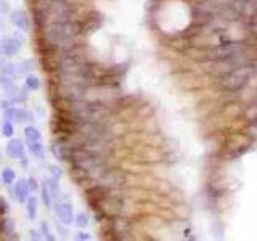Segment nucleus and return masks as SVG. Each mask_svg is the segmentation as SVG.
Segmentation results:
<instances>
[{"mask_svg":"<svg viewBox=\"0 0 257 241\" xmlns=\"http://www.w3.org/2000/svg\"><path fill=\"white\" fill-rule=\"evenodd\" d=\"M40 43L47 52L59 53L66 48L76 45L74 40L79 34V24L73 21H63V23H52L43 27H39Z\"/></svg>","mask_w":257,"mask_h":241,"instance_id":"obj_1","label":"nucleus"},{"mask_svg":"<svg viewBox=\"0 0 257 241\" xmlns=\"http://www.w3.org/2000/svg\"><path fill=\"white\" fill-rule=\"evenodd\" d=\"M32 16L37 27L52 23L73 21L74 8L66 0H36L32 3Z\"/></svg>","mask_w":257,"mask_h":241,"instance_id":"obj_2","label":"nucleus"},{"mask_svg":"<svg viewBox=\"0 0 257 241\" xmlns=\"http://www.w3.org/2000/svg\"><path fill=\"white\" fill-rule=\"evenodd\" d=\"M55 212H57L59 222H61L63 225H71V223H74V209H73V204H71L68 200L59 198L58 201H55Z\"/></svg>","mask_w":257,"mask_h":241,"instance_id":"obj_3","label":"nucleus"},{"mask_svg":"<svg viewBox=\"0 0 257 241\" xmlns=\"http://www.w3.org/2000/svg\"><path fill=\"white\" fill-rule=\"evenodd\" d=\"M0 47H2L5 57L12 58V57H15V55H18L21 52V48H23V42H21L20 37L8 36V37H3L2 39Z\"/></svg>","mask_w":257,"mask_h":241,"instance_id":"obj_4","label":"nucleus"},{"mask_svg":"<svg viewBox=\"0 0 257 241\" xmlns=\"http://www.w3.org/2000/svg\"><path fill=\"white\" fill-rule=\"evenodd\" d=\"M0 233H2L3 240H18V233H16V227L13 219L3 217L0 222Z\"/></svg>","mask_w":257,"mask_h":241,"instance_id":"obj_5","label":"nucleus"},{"mask_svg":"<svg viewBox=\"0 0 257 241\" xmlns=\"http://www.w3.org/2000/svg\"><path fill=\"white\" fill-rule=\"evenodd\" d=\"M10 20H12V24L16 29L23 32L29 29V18H27L26 12H23V10H15V12H12L10 13Z\"/></svg>","mask_w":257,"mask_h":241,"instance_id":"obj_6","label":"nucleus"},{"mask_svg":"<svg viewBox=\"0 0 257 241\" xmlns=\"http://www.w3.org/2000/svg\"><path fill=\"white\" fill-rule=\"evenodd\" d=\"M7 155L12 158V160H23L26 156L24 145L21 143L18 139H12L7 145Z\"/></svg>","mask_w":257,"mask_h":241,"instance_id":"obj_7","label":"nucleus"},{"mask_svg":"<svg viewBox=\"0 0 257 241\" xmlns=\"http://www.w3.org/2000/svg\"><path fill=\"white\" fill-rule=\"evenodd\" d=\"M15 187H13V198H15V201L16 202H26V200L29 198V188H27V183L26 182H23V180H20V182H16V183H13Z\"/></svg>","mask_w":257,"mask_h":241,"instance_id":"obj_8","label":"nucleus"},{"mask_svg":"<svg viewBox=\"0 0 257 241\" xmlns=\"http://www.w3.org/2000/svg\"><path fill=\"white\" fill-rule=\"evenodd\" d=\"M24 139H26V145H29V143H34V141L42 140V134L34 125H27L24 129Z\"/></svg>","mask_w":257,"mask_h":241,"instance_id":"obj_9","label":"nucleus"},{"mask_svg":"<svg viewBox=\"0 0 257 241\" xmlns=\"http://www.w3.org/2000/svg\"><path fill=\"white\" fill-rule=\"evenodd\" d=\"M37 211H39V200H37L36 196H29V198L26 200L27 217H29L31 221H34V219L37 217Z\"/></svg>","mask_w":257,"mask_h":241,"instance_id":"obj_10","label":"nucleus"},{"mask_svg":"<svg viewBox=\"0 0 257 241\" xmlns=\"http://www.w3.org/2000/svg\"><path fill=\"white\" fill-rule=\"evenodd\" d=\"M8 97L13 103H23L26 100V90L23 87L13 85V89L8 92Z\"/></svg>","mask_w":257,"mask_h":241,"instance_id":"obj_11","label":"nucleus"},{"mask_svg":"<svg viewBox=\"0 0 257 241\" xmlns=\"http://www.w3.org/2000/svg\"><path fill=\"white\" fill-rule=\"evenodd\" d=\"M24 85H26L27 90L36 92V90L40 89V79L37 78L36 74H27L26 76V80H24Z\"/></svg>","mask_w":257,"mask_h":241,"instance_id":"obj_12","label":"nucleus"},{"mask_svg":"<svg viewBox=\"0 0 257 241\" xmlns=\"http://www.w3.org/2000/svg\"><path fill=\"white\" fill-rule=\"evenodd\" d=\"M34 69V61L32 60H23L20 64H16V74H27Z\"/></svg>","mask_w":257,"mask_h":241,"instance_id":"obj_13","label":"nucleus"},{"mask_svg":"<svg viewBox=\"0 0 257 241\" xmlns=\"http://www.w3.org/2000/svg\"><path fill=\"white\" fill-rule=\"evenodd\" d=\"M2 182L5 185H8V187L16 182V172L13 171V169H10V167L3 169V171H2Z\"/></svg>","mask_w":257,"mask_h":241,"instance_id":"obj_14","label":"nucleus"},{"mask_svg":"<svg viewBox=\"0 0 257 241\" xmlns=\"http://www.w3.org/2000/svg\"><path fill=\"white\" fill-rule=\"evenodd\" d=\"M0 129H2V135L7 137V139H12L13 134H15V127H13V122L10 119H5L2 120V125H0Z\"/></svg>","mask_w":257,"mask_h":241,"instance_id":"obj_15","label":"nucleus"},{"mask_svg":"<svg viewBox=\"0 0 257 241\" xmlns=\"http://www.w3.org/2000/svg\"><path fill=\"white\" fill-rule=\"evenodd\" d=\"M0 85H2V89L7 92L13 89L15 82H13V76H8V74H0Z\"/></svg>","mask_w":257,"mask_h":241,"instance_id":"obj_16","label":"nucleus"},{"mask_svg":"<svg viewBox=\"0 0 257 241\" xmlns=\"http://www.w3.org/2000/svg\"><path fill=\"white\" fill-rule=\"evenodd\" d=\"M42 201H43V204L50 207L53 204V196L50 193V188L47 187V183H43V187H42Z\"/></svg>","mask_w":257,"mask_h":241,"instance_id":"obj_17","label":"nucleus"},{"mask_svg":"<svg viewBox=\"0 0 257 241\" xmlns=\"http://www.w3.org/2000/svg\"><path fill=\"white\" fill-rule=\"evenodd\" d=\"M40 233H42L43 240H48V241H53L55 240L52 230H50V227H48V223L45 221H42V223H40Z\"/></svg>","mask_w":257,"mask_h":241,"instance_id":"obj_18","label":"nucleus"},{"mask_svg":"<svg viewBox=\"0 0 257 241\" xmlns=\"http://www.w3.org/2000/svg\"><path fill=\"white\" fill-rule=\"evenodd\" d=\"M74 223L78 225L79 228H84L89 225V217H87L85 212H80V214L74 216Z\"/></svg>","mask_w":257,"mask_h":241,"instance_id":"obj_19","label":"nucleus"},{"mask_svg":"<svg viewBox=\"0 0 257 241\" xmlns=\"http://www.w3.org/2000/svg\"><path fill=\"white\" fill-rule=\"evenodd\" d=\"M0 74H8V76H16V64L12 63H7V64H2V69H0Z\"/></svg>","mask_w":257,"mask_h":241,"instance_id":"obj_20","label":"nucleus"},{"mask_svg":"<svg viewBox=\"0 0 257 241\" xmlns=\"http://www.w3.org/2000/svg\"><path fill=\"white\" fill-rule=\"evenodd\" d=\"M27 183V188H29V191H36L37 188H39V183H37V180L34 177H29L26 180Z\"/></svg>","mask_w":257,"mask_h":241,"instance_id":"obj_21","label":"nucleus"},{"mask_svg":"<svg viewBox=\"0 0 257 241\" xmlns=\"http://www.w3.org/2000/svg\"><path fill=\"white\" fill-rule=\"evenodd\" d=\"M8 212V202L3 196H0V216H5Z\"/></svg>","mask_w":257,"mask_h":241,"instance_id":"obj_22","label":"nucleus"},{"mask_svg":"<svg viewBox=\"0 0 257 241\" xmlns=\"http://www.w3.org/2000/svg\"><path fill=\"white\" fill-rule=\"evenodd\" d=\"M50 177H52V179H57V180L61 179V171H59V167L50 166Z\"/></svg>","mask_w":257,"mask_h":241,"instance_id":"obj_23","label":"nucleus"},{"mask_svg":"<svg viewBox=\"0 0 257 241\" xmlns=\"http://www.w3.org/2000/svg\"><path fill=\"white\" fill-rule=\"evenodd\" d=\"M31 240H43V237L40 232H37V230H31Z\"/></svg>","mask_w":257,"mask_h":241,"instance_id":"obj_24","label":"nucleus"},{"mask_svg":"<svg viewBox=\"0 0 257 241\" xmlns=\"http://www.w3.org/2000/svg\"><path fill=\"white\" fill-rule=\"evenodd\" d=\"M76 240H92V237H89V233H78Z\"/></svg>","mask_w":257,"mask_h":241,"instance_id":"obj_25","label":"nucleus"},{"mask_svg":"<svg viewBox=\"0 0 257 241\" xmlns=\"http://www.w3.org/2000/svg\"><path fill=\"white\" fill-rule=\"evenodd\" d=\"M3 57V50H2V47H0V58Z\"/></svg>","mask_w":257,"mask_h":241,"instance_id":"obj_26","label":"nucleus"},{"mask_svg":"<svg viewBox=\"0 0 257 241\" xmlns=\"http://www.w3.org/2000/svg\"><path fill=\"white\" fill-rule=\"evenodd\" d=\"M2 156H3V153H2V150H0V162H2Z\"/></svg>","mask_w":257,"mask_h":241,"instance_id":"obj_27","label":"nucleus"},{"mask_svg":"<svg viewBox=\"0 0 257 241\" xmlns=\"http://www.w3.org/2000/svg\"><path fill=\"white\" fill-rule=\"evenodd\" d=\"M0 27H2V21H0Z\"/></svg>","mask_w":257,"mask_h":241,"instance_id":"obj_28","label":"nucleus"}]
</instances>
